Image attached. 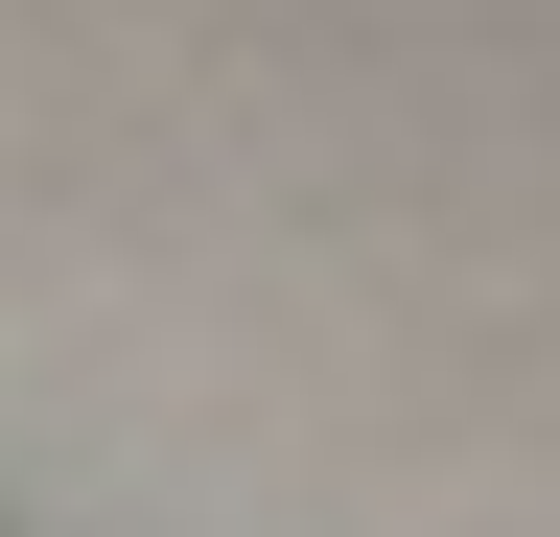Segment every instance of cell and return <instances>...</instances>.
I'll list each match as a JSON object with an SVG mask.
<instances>
[]
</instances>
